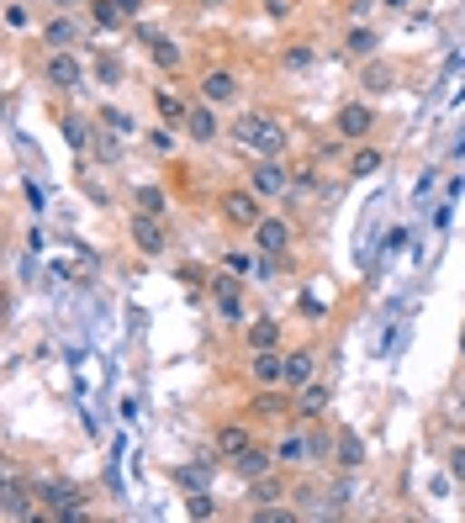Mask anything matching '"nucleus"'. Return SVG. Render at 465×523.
<instances>
[{"label":"nucleus","mask_w":465,"mask_h":523,"mask_svg":"<svg viewBox=\"0 0 465 523\" xmlns=\"http://www.w3.org/2000/svg\"><path fill=\"white\" fill-rule=\"evenodd\" d=\"M218 212H222V222L228 228H238V233H254L259 222H265V196L254 190V185H233V190H222L218 196Z\"/></svg>","instance_id":"nucleus-1"},{"label":"nucleus","mask_w":465,"mask_h":523,"mask_svg":"<svg viewBox=\"0 0 465 523\" xmlns=\"http://www.w3.org/2000/svg\"><path fill=\"white\" fill-rule=\"evenodd\" d=\"M334 132H339V138H349V143H365V138L375 132V106H365V101H349V106H339Z\"/></svg>","instance_id":"nucleus-2"},{"label":"nucleus","mask_w":465,"mask_h":523,"mask_svg":"<svg viewBox=\"0 0 465 523\" xmlns=\"http://www.w3.org/2000/svg\"><path fill=\"white\" fill-rule=\"evenodd\" d=\"M291 222L286 217H265L259 228H254V248H259V259H286V248H291Z\"/></svg>","instance_id":"nucleus-3"},{"label":"nucleus","mask_w":465,"mask_h":523,"mask_svg":"<svg viewBox=\"0 0 465 523\" xmlns=\"http://www.w3.org/2000/svg\"><path fill=\"white\" fill-rule=\"evenodd\" d=\"M248 418H296V392H291V386H286V392L259 386V397L248 402Z\"/></svg>","instance_id":"nucleus-4"},{"label":"nucleus","mask_w":465,"mask_h":523,"mask_svg":"<svg viewBox=\"0 0 465 523\" xmlns=\"http://www.w3.org/2000/svg\"><path fill=\"white\" fill-rule=\"evenodd\" d=\"M248 185H254L259 196H286V190H291V169H286L280 159H259V164L248 169Z\"/></svg>","instance_id":"nucleus-5"},{"label":"nucleus","mask_w":465,"mask_h":523,"mask_svg":"<svg viewBox=\"0 0 465 523\" xmlns=\"http://www.w3.org/2000/svg\"><path fill=\"white\" fill-rule=\"evenodd\" d=\"M212 302H218V312L228 317V323H244V276H228L212 280Z\"/></svg>","instance_id":"nucleus-6"},{"label":"nucleus","mask_w":465,"mask_h":523,"mask_svg":"<svg viewBox=\"0 0 465 523\" xmlns=\"http://www.w3.org/2000/svg\"><path fill=\"white\" fill-rule=\"evenodd\" d=\"M286 143H291V138H286V122H276V117H259V122H254V143H248V149L259 159H280Z\"/></svg>","instance_id":"nucleus-7"},{"label":"nucleus","mask_w":465,"mask_h":523,"mask_svg":"<svg viewBox=\"0 0 465 523\" xmlns=\"http://www.w3.org/2000/svg\"><path fill=\"white\" fill-rule=\"evenodd\" d=\"M43 74H48V85H59V91H74V85L85 80V69H80V59H74L69 48H53V59L43 63Z\"/></svg>","instance_id":"nucleus-8"},{"label":"nucleus","mask_w":465,"mask_h":523,"mask_svg":"<svg viewBox=\"0 0 465 523\" xmlns=\"http://www.w3.org/2000/svg\"><path fill=\"white\" fill-rule=\"evenodd\" d=\"M328 407H334V386L328 381L312 375L307 386H296V418H323Z\"/></svg>","instance_id":"nucleus-9"},{"label":"nucleus","mask_w":465,"mask_h":523,"mask_svg":"<svg viewBox=\"0 0 465 523\" xmlns=\"http://www.w3.org/2000/svg\"><path fill=\"white\" fill-rule=\"evenodd\" d=\"M32 497H37V487H27V481L11 470V476H5V502H0V513H5L11 523L32 518Z\"/></svg>","instance_id":"nucleus-10"},{"label":"nucleus","mask_w":465,"mask_h":523,"mask_svg":"<svg viewBox=\"0 0 465 523\" xmlns=\"http://www.w3.org/2000/svg\"><path fill=\"white\" fill-rule=\"evenodd\" d=\"M248 375H254V386H286V354L259 349V354L248 360Z\"/></svg>","instance_id":"nucleus-11"},{"label":"nucleus","mask_w":465,"mask_h":523,"mask_svg":"<svg viewBox=\"0 0 465 523\" xmlns=\"http://www.w3.org/2000/svg\"><path fill=\"white\" fill-rule=\"evenodd\" d=\"M233 95H238V74H233V69H207V74H201V101L228 106Z\"/></svg>","instance_id":"nucleus-12"},{"label":"nucleus","mask_w":465,"mask_h":523,"mask_svg":"<svg viewBox=\"0 0 465 523\" xmlns=\"http://www.w3.org/2000/svg\"><path fill=\"white\" fill-rule=\"evenodd\" d=\"M127 233H132V244L143 248V254H164V222H159V217L138 212L127 222Z\"/></svg>","instance_id":"nucleus-13"},{"label":"nucleus","mask_w":465,"mask_h":523,"mask_svg":"<svg viewBox=\"0 0 465 523\" xmlns=\"http://www.w3.org/2000/svg\"><path fill=\"white\" fill-rule=\"evenodd\" d=\"M218 132H222V122H218V106H212V101L190 106V117H186V138H196V143H212Z\"/></svg>","instance_id":"nucleus-14"},{"label":"nucleus","mask_w":465,"mask_h":523,"mask_svg":"<svg viewBox=\"0 0 465 523\" xmlns=\"http://www.w3.org/2000/svg\"><path fill=\"white\" fill-rule=\"evenodd\" d=\"M244 450H254L248 423H222V429H218V455H222V460H238Z\"/></svg>","instance_id":"nucleus-15"},{"label":"nucleus","mask_w":465,"mask_h":523,"mask_svg":"<svg viewBox=\"0 0 465 523\" xmlns=\"http://www.w3.org/2000/svg\"><path fill=\"white\" fill-rule=\"evenodd\" d=\"M244 344H248V354H259V349H280V323L276 317H254L244 328Z\"/></svg>","instance_id":"nucleus-16"},{"label":"nucleus","mask_w":465,"mask_h":523,"mask_svg":"<svg viewBox=\"0 0 465 523\" xmlns=\"http://www.w3.org/2000/svg\"><path fill=\"white\" fill-rule=\"evenodd\" d=\"M312 375H317V354H312V349H291V354H286V386L296 392V386H307Z\"/></svg>","instance_id":"nucleus-17"},{"label":"nucleus","mask_w":465,"mask_h":523,"mask_svg":"<svg viewBox=\"0 0 465 523\" xmlns=\"http://www.w3.org/2000/svg\"><path fill=\"white\" fill-rule=\"evenodd\" d=\"M233 465V470H238V476H244V481H259V476H270V470H276V455H265V450H244V455H238V460H228Z\"/></svg>","instance_id":"nucleus-18"},{"label":"nucleus","mask_w":465,"mask_h":523,"mask_svg":"<svg viewBox=\"0 0 465 523\" xmlns=\"http://www.w3.org/2000/svg\"><path fill=\"white\" fill-rule=\"evenodd\" d=\"M154 111H159V117H164L170 127H186V117H190V106H186V101H180L175 91H164V85L154 91Z\"/></svg>","instance_id":"nucleus-19"},{"label":"nucleus","mask_w":465,"mask_h":523,"mask_svg":"<svg viewBox=\"0 0 465 523\" xmlns=\"http://www.w3.org/2000/svg\"><path fill=\"white\" fill-rule=\"evenodd\" d=\"M43 37H48V48H74V43H80V22H74V16H53V22L43 27Z\"/></svg>","instance_id":"nucleus-20"},{"label":"nucleus","mask_w":465,"mask_h":523,"mask_svg":"<svg viewBox=\"0 0 465 523\" xmlns=\"http://www.w3.org/2000/svg\"><path fill=\"white\" fill-rule=\"evenodd\" d=\"M276 460H280V465H312L307 439H302V433H286V439L276 444Z\"/></svg>","instance_id":"nucleus-21"},{"label":"nucleus","mask_w":465,"mask_h":523,"mask_svg":"<svg viewBox=\"0 0 465 523\" xmlns=\"http://www.w3.org/2000/svg\"><path fill=\"white\" fill-rule=\"evenodd\" d=\"M175 481H180V487H186V492H207V481H212V460L180 465V470H175Z\"/></svg>","instance_id":"nucleus-22"},{"label":"nucleus","mask_w":465,"mask_h":523,"mask_svg":"<svg viewBox=\"0 0 465 523\" xmlns=\"http://www.w3.org/2000/svg\"><path fill=\"white\" fill-rule=\"evenodd\" d=\"M339 465H344V470L365 465V444H360V433H354V429H339Z\"/></svg>","instance_id":"nucleus-23"},{"label":"nucleus","mask_w":465,"mask_h":523,"mask_svg":"<svg viewBox=\"0 0 465 523\" xmlns=\"http://www.w3.org/2000/svg\"><path fill=\"white\" fill-rule=\"evenodd\" d=\"M286 497V481L280 476H259V481H248V502H280Z\"/></svg>","instance_id":"nucleus-24"},{"label":"nucleus","mask_w":465,"mask_h":523,"mask_svg":"<svg viewBox=\"0 0 465 523\" xmlns=\"http://www.w3.org/2000/svg\"><path fill=\"white\" fill-rule=\"evenodd\" d=\"M375 169H381V149H354L349 175H354V180H365V175H375Z\"/></svg>","instance_id":"nucleus-25"},{"label":"nucleus","mask_w":465,"mask_h":523,"mask_svg":"<svg viewBox=\"0 0 465 523\" xmlns=\"http://www.w3.org/2000/svg\"><path fill=\"white\" fill-rule=\"evenodd\" d=\"M344 48H349L354 59H371V53H375V32L371 27H354L349 37H344Z\"/></svg>","instance_id":"nucleus-26"},{"label":"nucleus","mask_w":465,"mask_h":523,"mask_svg":"<svg viewBox=\"0 0 465 523\" xmlns=\"http://www.w3.org/2000/svg\"><path fill=\"white\" fill-rule=\"evenodd\" d=\"M138 212L164 217V190H159V185H138Z\"/></svg>","instance_id":"nucleus-27"},{"label":"nucleus","mask_w":465,"mask_h":523,"mask_svg":"<svg viewBox=\"0 0 465 523\" xmlns=\"http://www.w3.org/2000/svg\"><path fill=\"white\" fill-rule=\"evenodd\" d=\"M149 53H154V63H164V69H175V63H180V48H175L170 37H149Z\"/></svg>","instance_id":"nucleus-28"},{"label":"nucleus","mask_w":465,"mask_h":523,"mask_svg":"<svg viewBox=\"0 0 465 523\" xmlns=\"http://www.w3.org/2000/svg\"><path fill=\"white\" fill-rule=\"evenodd\" d=\"M63 138H69V143H74V149H80V154H85V149H91V127L80 122V117H63Z\"/></svg>","instance_id":"nucleus-29"},{"label":"nucleus","mask_w":465,"mask_h":523,"mask_svg":"<svg viewBox=\"0 0 465 523\" xmlns=\"http://www.w3.org/2000/svg\"><path fill=\"white\" fill-rule=\"evenodd\" d=\"M91 11H95V22L111 32L117 22H122V11H117V0H91Z\"/></svg>","instance_id":"nucleus-30"},{"label":"nucleus","mask_w":465,"mask_h":523,"mask_svg":"<svg viewBox=\"0 0 465 523\" xmlns=\"http://www.w3.org/2000/svg\"><path fill=\"white\" fill-rule=\"evenodd\" d=\"M254 122H259V111H248V117H238V122H233V143H238V149H248V143H254Z\"/></svg>","instance_id":"nucleus-31"},{"label":"nucleus","mask_w":465,"mask_h":523,"mask_svg":"<svg viewBox=\"0 0 465 523\" xmlns=\"http://www.w3.org/2000/svg\"><path fill=\"white\" fill-rule=\"evenodd\" d=\"M190 518H218V502L207 492H190Z\"/></svg>","instance_id":"nucleus-32"},{"label":"nucleus","mask_w":465,"mask_h":523,"mask_svg":"<svg viewBox=\"0 0 465 523\" xmlns=\"http://www.w3.org/2000/svg\"><path fill=\"white\" fill-rule=\"evenodd\" d=\"M228 270H233V276H254L259 265H254V254H244V248H233V254H228Z\"/></svg>","instance_id":"nucleus-33"},{"label":"nucleus","mask_w":465,"mask_h":523,"mask_svg":"<svg viewBox=\"0 0 465 523\" xmlns=\"http://www.w3.org/2000/svg\"><path fill=\"white\" fill-rule=\"evenodd\" d=\"M149 143H154L159 154H170V149H175L180 138H175V127H154V132H149Z\"/></svg>","instance_id":"nucleus-34"},{"label":"nucleus","mask_w":465,"mask_h":523,"mask_svg":"<svg viewBox=\"0 0 465 523\" xmlns=\"http://www.w3.org/2000/svg\"><path fill=\"white\" fill-rule=\"evenodd\" d=\"M365 85H371V91H386V85H392V69H386V63H371V69H365Z\"/></svg>","instance_id":"nucleus-35"},{"label":"nucleus","mask_w":465,"mask_h":523,"mask_svg":"<svg viewBox=\"0 0 465 523\" xmlns=\"http://www.w3.org/2000/svg\"><path fill=\"white\" fill-rule=\"evenodd\" d=\"M5 27H11V32L27 27V5H22V0H11V5H5Z\"/></svg>","instance_id":"nucleus-36"},{"label":"nucleus","mask_w":465,"mask_h":523,"mask_svg":"<svg viewBox=\"0 0 465 523\" xmlns=\"http://www.w3.org/2000/svg\"><path fill=\"white\" fill-rule=\"evenodd\" d=\"M444 460H450V476H455V481L465 487V444H455V450H450Z\"/></svg>","instance_id":"nucleus-37"},{"label":"nucleus","mask_w":465,"mask_h":523,"mask_svg":"<svg viewBox=\"0 0 465 523\" xmlns=\"http://www.w3.org/2000/svg\"><path fill=\"white\" fill-rule=\"evenodd\" d=\"M101 122L111 127V132H122V138H127V132H132V117H127V111H106Z\"/></svg>","instance_id":"nucleus-38"},{"label":"nucleus","mask_w":465,"mask_h":523,"mask_svg":"<svg viewBox=\"0 0 465 523\" xmlns=\"http://www.w3.org/2000/svg\"><path fill=\"white\" fill-rule=\"evenodd\" d=\"M254 518H259V523H291V518H296V513H286V508H259Z\"/></svg>","instance_id":"nucleus-39"},{"label":"nucleus","mask_w":465,"mask_h":523,"mask_svg":"<svg viewBox=\"0 0 465 523\" xmlns=\"http://www.w3.org/2000/svg\"><path fill=\"white\" fill-rule=\"evenodd\" d=\"M307 450H312V465L323 460V455H328V450H334V439H323V433H312L307 439Z\"/></svg>","instance_id":"nucleus-40"},{"label":"nucleus","mask_w":465,"mask_h":523,"mask_svg":"<svg viewBox=\"0 0 465 523\" xmlns=\"http://www.w3.org/2000/svg\"><path fill=\"white\" fill-rule=\"evenodd\" d=\"M286 63H291V69H307V63H312V48H291V53H286Z\"/></svg>","instance_id":"nucleus-41"},{"label":"nucleus","mask_w":465,"mask_h":523,"mask_svg":"<svg viewBox=\"0 0 465 523\" xmlns=\"http://www.w3.org/2000/svg\"><path fill=\"white\" fill-rule=\"evenodd\" d=\"M117 11H122V22H127V16H138V11H143V0H117Z\"/></svg>","instance_id":"nucleus-42"},{"label":"nucleus","mask_w":465,"mask_h":523,"mask_svg":"<svg viewBox=\"0 0 465 523\" xmlns=\"http://www.w3.org/2000/svg\"><path fill=\"white\" fill-rule=\"evenodd\" d=\"M381 5H386V11H402L407 0H381Z\"/></svg>","instance_id":"nucleus-43"},{"label":"nucleus","mask_w":465,"mask_h":523,"mask_svg":"<svg viewBox=\"0 0 465 523\" xmlns=\"http://www.w3.org/2000/svg\"><path fill=\"white\" fill-rule=\"evenodd\" d=\"M460 354H465V328H460Z\"/></svg>","instance_id":"nucleus-44"},{"label":"nucleus","mask_w":465,"mask_h":523,"mask_svg":"<svg viewBox=\"0 0 465 523\" xmlns=\"http://www.w3.org/2000/svg\"><path fill=\"white\" fill-rule=\"evenodd\" d=\"M59 5H74V0H59Z\"/></svg>","instance_id":"nucleus-45"}]
</instances>
